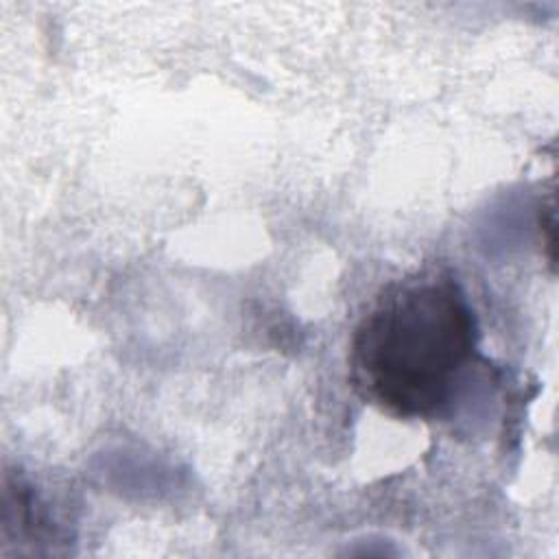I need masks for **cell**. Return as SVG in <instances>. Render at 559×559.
I'll use <instances>...</instances> for the list:
<instances>
[{
  "instance_id": "6da1fadb",
  "label": "cell",
  "mask_w": 559,
  "mask_h": 559,
  "mask_svg": "<svg viewBox=\"0 0 559 559\" xmlns=\"http://www.w3.org/2000/svg\"><path fill=\"white\" fill-rule=\"evenodd\" d=\"M472 306L450 271L430 269L389 284L349 343L354 391L400 419H432L456 395L476 356Z\"/></svg>"
}]
</instances>
